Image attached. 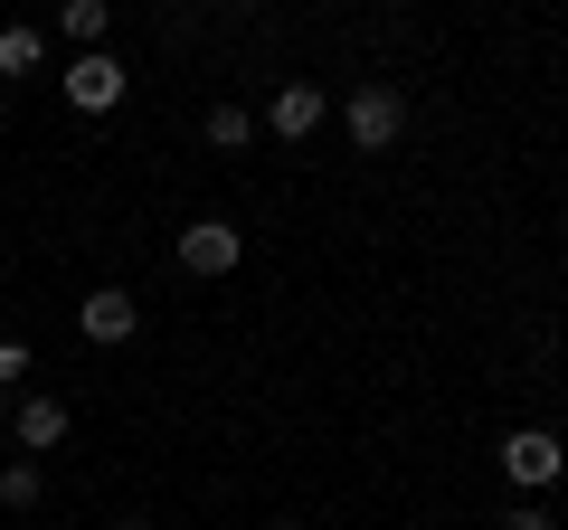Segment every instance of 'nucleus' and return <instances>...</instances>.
<instances>
[{
    "instance_id": "obj_1",
    "label": "nucleus",
    "mask_w": 568,
    "mask_h": 530,
    "mask_svg": "<svg viewBox=\"0 0 568 530\" xmlns=\"http://www.w3.org/2000/svg\"><path fill=\"white\" fill-rule=\"evenodd\" d=\"M342 133H351V152H388L407 133V95L388 77H369V85H351V104H342Z\"/></svg>"
},
{
    "instance_id": "obj_2",
    "label": "nucleus",
    "mask_w": 568,
    "mask_h": 530,
    "mask_svg": "<svg viewBox=\"0 0 568 530\" xmlns=\"http://www.w3.org/2000/svg\"><path fill=\"white\" fill-rule=\"evenodd\" d=\"M503 483L511 492H559L568 483V446L549 427H511L503 436Z\"/></svg>"
},
{
    "instance_id": "obj_3",
    "label": "nucleus",
    "mask_w": 568,
    "mask_h": 530,
    "mask_svg": "<svg viewBox=\"0 0 568 530\" xmlns=\"http://www.w3.org/2000/svg\"><path fill=\"white\" fill-rule=\"evenodd\" d=\"M171 256H181V275H237L246 265V227L237 218H190L181 237H171Z\"/></svg>"
},
{
    "instance_id": "obj_4",
    "label": "nucleus",
    "mask_w": 568,
    "mask_h": 530,
    "mask_svg": "<svg viewBox=\"0 0 568 530\" xmlns=\"http://www.w3.org/2000/svg\"><path fill=\"white\" fill-rule=\"evenodd\" d=\"M58 95L77 104V114H114V104L133 95V77H123V58H104V48H95V58H67Z\"/></svg>"
},
{
    "instance_id": "obj_5",
    "label": "nucleus",
    "mask_w": 568,
    "mask_h": 530,
    "mask_svg": "<svg viewBox=\"0 0 568 530\" xmlns=\"http://www.w3.org/2000/svg\"><path fill=\"white\" fill-rule=\"evenodd\" d=\"M77 332H85L95 350H114V342H133V332H142V304H133L123 285H95V294L77 304Z\"/></svg>"
},
{
    "instance_id": "obj_6",
    "label": "nucleus",
    "mask_w": 568,
    "mask_h": 530,
    "mask_svg": "<svg viewBox=\"0 0 568 530\" xmlns=\"http://www.w3.org/2000/svg\"><path fill=\"white\" fill-rule=\"evenodd\" d=\"M10 436H20V455L67 446V398H48V388H20V398H10Z\"/></svg>"
},
{
    "instance_id": "obj_7",
    "label": "nucleus",
    "mask_w": 568,
    "mask_h": 530,
    "mask_svg": "<svg viewBox=\"0 0 568 530\" xmlns=\"http://www.w3.org/2000/svg\"><path fill=\"white\" fill-rule=\"evenodd\" d=\"M265 133H275V143H313V133H323V85H284V95L265 104Z\"/></svg>"
},
{
    "instance_id": "obj_8",
    "label": "nucleus",
    "mask_w": 568,
    "mask_h": 530,
    "mask_svg": "<svg viewBox=\"0 0 568 530\" xmlns=\"http://www.w3.org/2000/svg\"><path fill=\"white\" fill-rule=\"evenodd\" d=\"M104 29H114V0H67L58 10V39H77V58H95Z\"/></svg>"
},
{
    "instance_id": "obj_9",
    "label": "nucleus",
    "mask_w": 568,
    "mask_h": 530,
    "mask_svg": "<svg viewBox=\"0 0 568 530\" xmlns=\"http://www.w3.org/2000/svg\"><path fill=\"white\" fill-rule=\"evenodd\" d=\"M39 58H48V29H29V20L0 29V77H39Z\"/></svg>"
},
{
    "instance_id": "obj_10",
    "label": "nucleus",
    "mask_w": 568,
    "mask_h": 530,
    "mask_svg": "<svg viewBox=\"0 0 568 530\" xmlns=\"http://www.w3.org/2000/svg\"><path fill=\"white\" fill-rule=\"evenodd\" d=\"M200 133H209V152H246L256 143V114H246V104H209Z\"/></svg>"
},
{
    "instance_id": "obj_11",
    "label": "nucleus",
    "mask_w": 568,
    "mask_h": 530,
    "mask_svg": "<svg viewBox=\"0 0 568 530\" xmlns=\"http://www.w3.org/2000/svg\"><path fill=\"white\" fill-rule=\"evenodd\" d=\"M39 492H48V473L29 465V455H20V465H0V511H39Z\"/></svg>"
},
{
    "instance_id": "obj_12",
    "label": "nucleus",
    "mask_w": 568,
    "mask_h": 530,
    "mask_svg": "<svg viewBox=\"0 0 568 530\" xmlns=\"http://www.w3.org/2000/svg\"><path fill=\"white\" fill-rule=\"evenodd\" d=\"M20 379H29V342H0V398H20Z\"/></svg>"
},
{
    "instance_id": "obj_13",
    "label": "nucleus",
    "mask_w": 568,
    "mask_h": 530,
    "mask_svg": "<svg viewBox=\"0 0 568 530\" xmlns=\"http://www.w3.org/2000/svg\"><path fill=\"white\" fill-rule=\"evenodd\" d=\"M493 530H559V521H549L540 502H511V511H503V521H493Z\"/></svg>"
},
{
    "instance_id": "obj_14",
    "label": "nucleus",
    "mask_w": 568,
    "mask_h": 530,
    "mask_svg": "<svg viewBox=\"0 0 568 530\" xmlns=\"http://www.w3.org/2000/svg\"><path fill=\"white\" fill-rule=\"evenodd\" d=\"M265 530H304V521H265Z\"/></svg>"
},
{
    "instance_id": "obj_15",
    "label": "nucleus",
    "mask_w": 568,
    "mask_h": 530,
    "mask_svg": "<svg viewBox=\"0 0 568 530\" xmlns=\"http://www.w3.org/2000/svg\"><path fill=\"white\" fill-rule=\"evenodd\" d=\"M114 530H152V521H114Z\"/></svg>"
},
{
    "instance_id": "obj_16",
    "label": "nucleus",
    "mask_w": 568,
    "mask_h": 530,
    "mask_svg": "<svg viewBox=\"0 0 568 530\" xmlns=\"http://www.w3.org/2000/svg\"><path fill=\"white\" fill-rule=\"evenodd\" d=\"M559 530H568V521H559Z\"/></svg>"
}]
</instances>
